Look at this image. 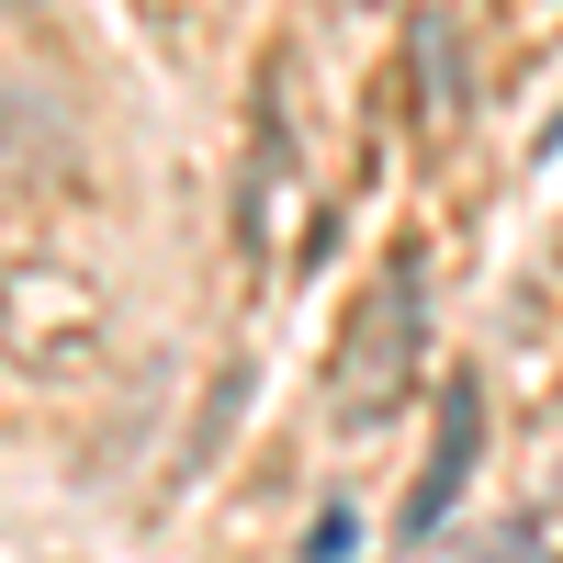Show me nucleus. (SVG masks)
<instances>
[{"instance_id": "obj_4", "label": "nucleus", "mask_w": 563, "mask_h": 563, "mask_svg": "<svg viewBox=\"0 0 563 563\" xmlns=\"http://www.w3.org/2000/svg\"><path fill=\"white\" fill-rule=\"evenodd\" d=\"M282 180H294V102H282V68H260V90H249V180H238V238L249 249H271Z\"/></svg>"}, {"instance_id": "obj_1", "label": "nucleus", "mask_w": 563, "mask_h": 563, "mask_svg": "<svg viewBox=\"0 0 563 563\" xmlns=\"http://www.w3.org/2000/svg\"><path fill=\"white\" fill-rule=\"evenodd\" d=\"M0 350H12L23 372H45V384L90 372V361L113 350V305H102V282L68 271V260H12V271H0Z\"/></svg>"}, {"instance_id": "obj_2", "label": "nucleus", "mask_w": 563, "mask_h": 563, "mask_svg": "<svg viewBox=\"0 0 563 563\" xmlns=\"http://www.w3.org/2000/svg\"><path fill=\"white\" fill-rule=\"evenodd\" d=\"M417 305H429V282H417V260H395L384 282H372V305L350 316L339 361H327V406H339V429H384V417L406 406V372H417Z\"/></svg>"}, {"instance_id": "obj_5", "label": "nucleus", "mask_w": 563, "mask_h": 563, "mask_svg": "<svg viewBox=\"0 0 563 563\" xmlns=\"http://www.w3.org/2000/svg\"><path fill=\"white\" fill-rule=\"evenodd\" d=\"M350 541H361L350 519H316V541H305V563H350Z\"/></svg>"}, {"instance_id": "obj_3", "label": "nucleus", "mask_w": 563, "mask_h": 563, "mask_svg": "<svg viewBox=\"0 0 563 563\" xmlns=\"http://www.w3.org/2000/svg\"><path fill=\"white\" fill-rule=\"evenodd\" d=\"M474 451H485V384L474 372H451L440 384V429H429V462H417V485H406V541H429L462 485H474Z\"/></svg>"}]
</instances>
